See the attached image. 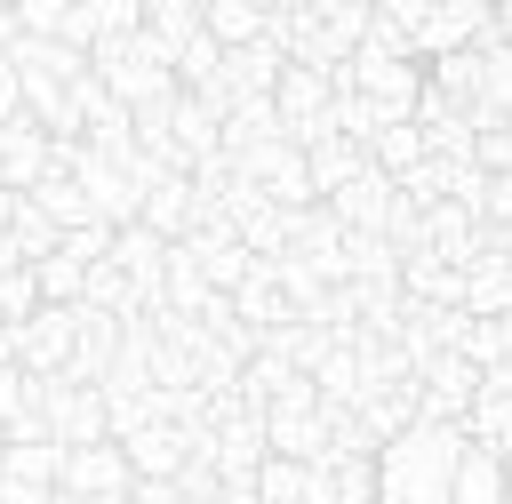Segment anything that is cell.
Wrapping results in <instances>:
<instances>
[{
    "mask_svg": "<svg viewBox=\"0 0 512 504\" xmlns=\"http://www.w3.org/2000/svg\"><path fill=\"white\" fill-rule=\"evenodd\" d=\"M72 320H80V304H40L24 328H0L8 336V360L24 376H64L72 368Z\"/></svg>",
    "mask_w": 512,
    "mask_h": 504,
    "instance_id": "obj_4",
    "label": "cell"
},
{
    "mask_svg": "<svg viewBox=\"0 0 512 504\" xmlns=\"http://www.w3.org/2000/svg\"><path fill=\"white\" fill-rule=\"evenodd\" d=\"M8 120H24V80H16V64L0 56V128Z\"/></svg>",
    "mask_w": 512,
    "mask_h": 504,
    "instance_id": "obj_29",
    "label": "cell"
},
{
    "mask_svg": "<svg viewBox=\"0 0 512 504\" xmlns=\"http://www.w3.org/2000/svg\"><path fill=\"white\" fill-rule=\"evenodd\" d=\"M120 280H128V296H136V312H152L160 304V272H168V240H152L144 224H120L112 232V256H104Z\"/></svg>",
    "mask_w": 512,
    "mask_h": 504,
    "instance_id": "obj_7",
    "label": "cell"
},
{
    "mask_svg": "<svg viewBox=\"0 0 512 504\" xmlns=\"http://www.w3.org/2000/svg\"><path fill=\"white\" fill-rule=\"evenodd\" d=\"M256 504H328V464L264 456V464H256Z\"/></svg>",
    "mask_w": 512,
    "mask_h": 504,
    "instance_id": "obj_13",
    "label": "cell"
},
{
    "mask_svg": "<svg viewBox=\"0 0 512 504\" xmlns=\"http://www.w3.org/2000/svg\"><path fill=\"white\" fill-rule=\"evenodd\" d=\"M264 456L320 464V456H328V408H320V400H280V408H264Z\"/></svg>",
    "mask_w": 512,
    "mask_h": 504,
    "instance_id": "obj_5",
    "label": "cell"
},
{
    "mask_svg": "<svg viewBox=\"0 0 512 504\" xmlns=\"http://www.w3.org/2000/svg\"><path fill=\"white\" fill-rule=\"evenodd\" d=\"M136 32H144V40L176 64V48H192V40H200V0H152Z\"/></svg>",
    "mask_w": 512,
    "mask_h": 504,
    "instance_id": "obj_17",
    "label": "cell"
},
{
    "mask_svg": "<svg viewBox=\"0 0 512 504\" xmlns=\"http://www.w3.org/2000/svg\"><path fill=\"white\" fill-rule=\"evenodd\" d=\"M48 176V136L32 120H8L0 128V192H32Z\"/></svg>",
    "mask_w": 512,
    "mask_h": 504,
    "instance_id": "obj_14",
    "label": "cell"
},
{
    "mask_svg": "<svg viewBox=\"0 0 512 504\" xmlns=\"http://www.w3.org/2000/svg\"><path fill=\"white\" fill-rule=\"evenodd\" d=\"M504 464H496V448H472L464 440V456H456V480H448V504H504Z\"/></svg>",
    "mask_w": 512,
    "mask_h": 504,
    "instance_id": "obj_16",
    "label": "cell"
},
{
    "mask_svg": "<svg viewBox=\"0 0 512 504\" xmlns=\"http://www.w3.org/2000/svg\"><path fill=\"white\" fill-rule=\"evenodd\" d=\"M112 448L128 456V472H136V480H176V472H184V456H192V440H184L176 424H144V432L112 440Z\"/></svg>",
    "mask_w": 512,
    "mask_h": 504,
    "instance_id": "obj_10",
    "label": "cell"
},
{
    "mask_svg": "<svg viewBox=\"0 0 512 504\" xmlns=\"http://www.w3.org/2000/svg\"><path fill=\"white\" fill-rule=\"evenodd\" d=\"M464 440H472V448H504V440H512V392H480V400L464 408Z\"/></svg>",
    "mask_w": 512,
    "mask_h": 504,
    "instance_id": "obj_24",
    "label": "cell"
},
{
    "mask_svg": "<svg viewBox=\"0 0 512 504\" xmlns=\"http://www.w3.org/2000/svg\"><path fill=\"white\" fill-rule=\"evenodd\" d=\"M0 360H8V336H0Z\"/></svg>",
    "mask_w": 512,
    "mask_h": 504,
    "instance_id": "obj_32",
    "label": "cell"
},
{
    "mask_svg": "<svg viewBox=\"0 0 512 504\" xmlns=\"http://www.w3.org/2000/svg\"><path fill=\"white\" fill-rule=\"evenodd\" d=\"M208 464H216V480H256V464H264V416H224L216 424V448H208Z\"/></svg>",
    "mask_w": 512,
    "mask_h": 504,
    "instance_id": "obj_12",
    "label": "cell"
},
{
    "mask_svg": "<svg viewBox=\"0 0 512 504\" xmlns=\"http://www.w3.org/2000/svg\"><path fill=\"white\" fill-rule=\"evenodd\" d=\"M40 312V288H32V272L16 264V272H0V328H24Z\"/></svg>",
    "mask_w": 512,
    "mask_h": 504,
    "instance_id": "obj_26",
    "label": "cell"
},
{
    "mask_svg": "<svg viewBox=\"0 0 512 504\" xmlns=\"http://www.w3.org/2000/svg\"><path fill=\"white\" fill-rule=\"evenodd\" d=\"M288 72V56H280V40L264 32V40H248V48H224V64H216V88L232 96V104H248V96H272V80Z\"/></svg>",
    "mask_w": 512,
    "mask_h": 504,
    "instance_id": "obj_8",
    "label": "cell"
},
{
    "mask_svg": "<svg viewBox=\"0 0 512 504\" xmlns=\"http://www.w3.org/2000/svg\"><path fill=\"white\" fill-rule=\"evenodd\" d=\"M464 456V424H408L400 440L376 448V504H448Z\"/></svg>",
    "mask_w": 512,
    "mask_h": 504,
    "instance_id": "obj_1",
    "label": "cell"
},
{
    "mask_svg": "<svg viewBox=\"0 0 512 504\" xmlns=\"http://www.w3.org/2000/svg\"><path fill=\"white\" fill-rule=\"evenodd\" d=\"M352 416H360V432H368V440L384 448V440H400V432L416 424V384H392V392H368V400H360Z\"/></svg>",
    "mask_w": 512,
    "mask_h": 504,
    "instance_id": "obj_20",
    "label": "cell"
},
{
    "mask_svg": "<svg viewBox=\"0 0 512 504\" xmlns=\"http://www.w3.org/2000/svg\"><path fill=\"white\" fill-rule=\"evenodd\" d=\"M56 464H64V448H56V440H0V480L56 488Z\"/></svg>",
    "mask_w": 512,
    "mask_h": 504,
    "instance_id": "obj_21",
    "label": "cell"
},
{
    "mask_svg": "<svg viewBox=\"0 0 512 504\" xmlns=\"http://www.w3.org/2000/svg\"><path fill=\"white\" fill-rule=\"evenodd\" d=\"M232 176H240L256 200H272V208H312V176H304V152H296L288 136H272V144L240 152V160H232Z\"/></svg>",
    "mask_w": 512,
    "mask_h": 504,
    "instance_id": "obj_3",
    "label": "cell"
},
{
    "mask_svg": "<svg viewBox=\"0 0 512 504\" xmlns=\"http://www.w3.org/2000/svg\"><path fill=\"white\" fill-rule=\"evenodd\" d=\"M416 160H424V136H416V120H392V128H376V144H368V168H376V176H392V184H400Z\"/></svg>",
    "mask_w": 512,
    "mask_h": 504,
    "instance_id": "obj_23",
    "label": "cell"
},
{
    "mask_svg": "<svg viewBox=\"0 0 512 504\" xmlns=\"http://www.w3.org/2000/svg\"><path fill=\"white\" fill-rule=\"evenodd\" d=\"M496 464H504V480H512V440H504V448H496Z\"/></svg>",
    "mask_w": 512,
    "mask_h": 504,
    "instance_id": "obj_31",
    "label": "cell"
},
{
    "mask_svg": "<svg viewBox=\"0 0 512 504\" xmlns=\"http://www.w3.org/2000/svg\"><path fill=\"white\" fill-rule=\"evenodd\" d=\"M320 208H328L344 232H384V224H392V208H400V192H392V176H376V168H368V176H352L344 192H328Z\"/></svg>",
    "mask_w": 512,
    "mask_h": 504,
    "instance_id": "obj_9",
    "label": "cell"
},
{
    "mask_svg": "<svg viewBox=\"0 0 512 504\" xmlns=\"http://www.w3.org/2000/svg\"><path fill=\"white\" fill-rule=\"evenodd\" d=\"M32 400H40V424H48L56 448H96V440H112V432H104V400H96V384L32 376Z\"/></svg>",
    "mask_w": 512,
    "mask_h": 504,
    "instance_id": "obj_2",
    "label": "cell"
},
{
    "mask_svg": "<svg viewBox=\"0 0 512 504\" xmlns=\"http://www.w3.org/2000/svg\"><path fill=\"white\" fill-rule=\"evenodd\" d=\"M328 504H376V456L368 464H328Z\"/></svg>",
    "mask_w": 512,
    "mask_h": 504,
    "instance_id": "obj_27",
    "label": "cell"
},
{
    "mask_svg": "<svg viewBox=\"0 0 512 504\" xmlns=\"http://www.w3.org/2000/svg\"><path fill=\"white\" fill-rule=\"evenodd\" d=\"M80 264L72 256H48V264H32V288H40V304H80Z\"/></svg>",
    "mask_w": 512,
    "mask_h": 504,
    "instance_id": "obj_25",
    "label": "cell"
},
{
    "mask_svg": "<svg viewBox=\"0 0 512 504\" xmlns=\"http://www.w3.org/2000/svg\"><path fill=\"white\" fill-rule=\"evenodd\" d=\"M56 256H72L80 272H88V264H104V256H112V224H80V232H64V240H56Z\"/></svg>",
    "mask_w": 512,
    "mask_h": 504,
    "instance_id": "obj_28",
    "label": "cell"
},
{
    "mask_svg": "<svg viewBox=\"0 0 512 504\" xmlns=\"http://www.w3.org/2000/svg\"><path fill=\"white\" fill-rule=\"evenodd\" d=\"M200 32L216 48H248V40H264V8L256 0H200Z\"/></svg>",
    "mask_w": 512,
    "mask_h": 504,
    "instance_id": "obj_18",
    "label": "cell"
},
{
    "mask_svg": "<svg viewBox=\"0 0 512 504\" xmlns=\"http://www.w3.org/2000/svg\"><path fill=\"white\" fill-rule=\"evenodd\" d=\"M504 504H512V488H504Z\"/></svg>",
    "mask_w": 512,
    "mask_h": 504,
    "instance_id": "obj_33",
    "label": "cell"
},
{
    "mask_svg": "<svg viewBox=\"0 0 512 504\" xmlns=\"http://www.w3.org/2000/svg\"><path fill=\"white\" fill-rule=\"evenodd\" d=\"M512 312V272L504 264H464V320H504Z\"/></svg>",
    "mask_w": 512,
    "mask_h": 504,
    "instance_id": "obj_22",
    "label": "cell"
},
{
    "mask_svg": "<svg viewBox=\"0 0 512 504\" xmlns=\"http://www.w3.org/2000/svg\"><path fill=\"white\" fill-rule=\"evenodd\" d=\"M304 176H312V200H328V192H344L352 176H368V144H352V136H320V144L304 152Z\"/></svg>",
    "mask_w": 512,
    "mask_h": 504,
    "instance_id": "obj_15",
    "label": "cell"
},
{
    "mask_svg": "<svg viewBox=\"0 0 512 504\" xmlns=\"http://www.w3.org/2000/svg\"><path fill=\"white\" fill-rule=\"evenodd\" d=\"M24 200H32V208H40V216H48L56 232H80V224H96V216H88V192H80V184H72L64 168H48V176H40V184H32Z\"/></svg>",
    "mask_w": 512,
    "mask_h": 504,
    "instance_id": "obj_19",
    "label": "cell"
},
{
    "mask_svg": "<svg viewBox=\"0 0 512 504\" xmlns=\"http://www.w3.org/2000/svg\"><path fill=\"white\" fill-rule=\"evenodd\" d=\"M208 504H256V480H216V496Z\"/></svg>",
    "mask_w": 512,
    "mask_h": 504,
    "instance_id": "obj_30",
    "label": "cell"
},
{
    "mask_svg": "<svg viewBox=\"0 0 512 504\" xmlns=\"http://www.w3.org/2000/svg\"><path fill=\"white\" fill-rule=\"evenodd\" d=\"M56 488H64V496H80V504H104V496H128V488H136V472H128V456H120L112 440H96V448H64Z\"/></svg>",
    "mask_w": 512,
    "mask_h": 504,
    "instance_id": "obj_6",
    "label": "cell"
},
{
    "mask_svg": "<svg viewBox=\"0 0 512 504\" xmlns=\"http://www.w3.org/2000/svg\"><path fill=\"white\" fill-rule=\"evenodd\" d=\"M136 224H144L152 240H168V248H176V240H184V232L200 224V200H192V184H184V176H160V184L144 192V208H136Z\"/></svg>",
    "mask_w": 512,
    "mask_h": 504,
    "instance_id": "obj_11",
    "label": "cell"
}]
</instances>
